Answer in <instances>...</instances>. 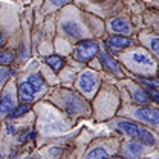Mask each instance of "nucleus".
Wrapping results in <instances>:
<instances>
[{
	"label": "nucleus",
	"mask_w": 159,
	"mask_h": 159,
	"mask_svg": "<svg viewBox=\"0 0 159 159\" xmlns=\"http://www.w3.org/2000/svg\"><path fill=\"white\" fill-rule=\"evenodd\" d=\"M44 61L55 70V72H60L61 67L64 66V58L63 57H58V55H51V57H46Z\"/></svg>",
	"instance_id": "f8f14e48"
},
{
	"label": "nucleus",
	"mask_w": 159,
	"mask_h": 159,
	"mask_svg": "<svg viewBox=\"0 0 159 159\" xmlns=\"http://www.w3.org/2000/svg\"><path fill=\"white\" fill-rule=\"evenodd\" d=\"M11 75V70H8L6 67H3V66H0V83H5L6 78Z\"/></svg>",
	"instance_id": "412c9836"
},
{
	"label": "nucleus",
	"mask_w": 159,
	"mask_h": 159,
	"mask_svg": "<svg viewBox=\"0 0 159 159\" xmlns=\"http://www.w3.org/2000/svg\"><path fill=\"white\" fill-rule=\"evenodd\" d=\"M28 81L31 83V86L34 87L35 92H40V90L44 89V80H43V77H41L40 74H32Z\"/></svg>",
	"instance_id": "ddd939ff"
},
{
	"label": "nucleus",
	"mask_w": 159,
	"mask_h": 159,
	"mask_svg": "<svg viewBox=\"0 0 159 159\" xmlns=\"http://www.w3.org/2000/svg\"><path fill=\"white\" fill-rule=\"evenodd\" d=\"M147 93H148V97L153 99L155 102H159V93L156 92L155 87H147Z\"/></svg>",
	"instance_id": "aec40b11"
},
{
	"label": "nucleus",
	"mask_w": 159,
	"mask_h": 159,
	"mask_svg": "<svg viewBox=\"0 0 159 159\" xmlns=\"http://www.w3.org/2000/svg\"><path fill=\"white\" fill-rule=\"evenodd\" d=\"M132 60H133L135 63H138V64H145V66H153V61H152V58H150L148 55L142 54V52H135V54L132 55Z\"/></svg>",
	"instance_id": "2eb2a0df"
},
{
	"label": "nucleus",
	"mask_w": 159,
	"mask_h": 159,
	"mask_svg": "<svg viewBox=\"0 0 159 159\" xmlns=\"http://www.w3.org/2000/svg\"><path fill=\"white\" fill-rule=\"evenodd\" d=\"M29 136H31V138L34 139L35 136H37V133H35V132H31V133H29Z\"/></svg>",
	"instance_id": "a878e982"
},
{
	"label": "nucleus",
	"mask_w": 159,
	"mask_h": 159,
	"mask_svg": "<svg viewBox=\"0 0 159 159\" xmlns=\"http://www.w3.org/2000/svg\"><path fill=\"white\" fill-rule=\"evenodd\" d=\"M132 93H133V99L139 102V104H148V101H150V97H148V93L145 92V90H142V89H133L132 90Z\"/></svg>",
	"instance_id": "4468645a"
},
{
	"label": "nucleus",
	"mask_w": 159,
	"mask_h": 159,
	"mask_svg": "<svg viewBox=\"0 0 159 159\" xmlns=\"http://www.w3.org/2000/svg\"><path fill=\"white\" fill-rule=\"evenodd\" d=\"M132 44H133V40L129 39V37H122V35H112L110 39L107 40V46L112 51H119V49L129 48Z\"/></svg>",
	"instance_id": "20e7f679"
},
{
	"label": "nucleus",
	"mask_w": 159,
	"mask_h": 159,
	"mask_svg": "<svg viewBox=\"0 0 159 159\" xmlns=\"http://www.w3.org/2000/svg\"><path fill=\"white\" fill-rule=\"evenodd\" d=\"M118 127L122 132H125L130 138L142 141L144 144H148V145H153V144H155V136H153L148 130L139 127L138 124H135V122H130V121H127V119H122V121L118 122Z\"/></svg>",
	"instance_id": "f257e3e1"
},
{
	"label": "nucleus",
	"mask_w": 159,
	"mask_h": 159,
	"mask_svg": "<svg viewBox=\"0 0 159 159\" xmlns=\"http://www.w3.org/2000/svg\"><path fill=\"white\" fill-rule=\"evenodd\" d=\"M107 156H109V155H107V152H106L102 147H97V148L90 150V152L86 155L87 159H104V158H107Z\"/></svg>",
	"instance_id": "f3484780"
},
{
	"label": "nucleus",
	"mask_w": 159,
	"mask_h": 159,
	"mask_svg": "<svg viewBox=\"0 0 159 159\" xmlns=\"http://www.w3.org/2000/svg\"><path fill=\"white\" fill-rule=\"evenodd\" d=\"M139 81L144 83V84H148L150 87H155V89H158V86H159L156 78H142V77H139Z\"/></svg>",
	"instance_id": "6ab92c4d"
},
{
	"label": "nucleus",
	"mask_w": 159,
	"mask_h": 159,
	"mask_svg": "<svg viewBox=\"0 0 159 159\" xmlns=\"http://www.w3.org/2000/svg\"><path fill=\"white\" fill-rule=\"evenodd\" d=\"M95 86H97V77H95V74H92V72H83L80 75V80H78L80 90L89 93V92H92L95 89Z\"/></svg>",
	"instance_id": "7ed1b4c3"
},
{
	"label": "nucleus",
	"mask_w": 159,
	"mask_h": 159,
	"mask_svg": "<svg viewBox=\"0 0 159 159\" xmlns=\"http://www.w3.org/2000/svg\"><path fill=\"white\" fill-rule=\"evenodd\" d=\"M61 28H63V32H64L67 37H70V39H80L81 34H83L80 25L74 23V21H64V23L61 25Z\"/></svg>",
	"instance_id": "0eeeda50"
},
{
	"label": "nucleus",
	"mask_w": 159,
	"mask_h": 159,
	"mask_svg": "<svg viewBox=\"0 0 159 159\" xmlns=\"http://www.w3.org/2000/svg\"><path fill=\"white\" fill-rule=\"evenodd\" d=\"M51 2H52V5H55V6H63V5L69 3L70 0H51Z\"/></svg>",
	"instance_id": "5701e85b"
},
{
	"label": "nucleus",
	"mask_w": 159,
	"mask_h": 159,
	"mask_svg": "<svg viewBox=\"0 0 159 159\" xmlns=\"http://www.w3.org/2000/svg\"><path fill=\"white\" fill-rule=\"evenodd\" d=\"M16 132V129H14V125H11V124H8V133H14Z\"/></svg>",
	"instance_id": "393cba45"
},
{
	"label": "nucleus",
	"mask_w": 159,
	"mask_h": 159,
	"mask_svg": "<svg viewBox=\"0 0 159 159\" xmlns=\"http://www.w3.org/2000/svg\"><path fill=\"white\" fill-rule=\"evenodd\" d=\"M19 142H25V141H26V139H28V136H26V133H25V132H21V133H20L19 135Z\"/></svg>",
	"instance_id": "b1692460"
},
{
	"label": "nucleus",
	"mask_w": 159,
	"mask_h": 159,
	"mask_svg": "<svg viewBox=\"0 0 159 159\" xmlns=\"http://www.w3.org/2000/svg\"><path fill=\"white\" fill-rule=\"evenodd\" d=\"M0 158H2V155H0Z\"/></svg>",
	"instance_id": "cd10ccee"
},
{
	"label": "nucleus",
	"mask_w": 159,
	"mask_h": 159,
	"mask_svg": "<svg viewBox=\"0 0 159 159\" xmlns=\"http://www.w3.org/2000/svg\"><path fill=\"white\" fill-rule=\"evenodd\" d=\"M2 44H3V35L0 34V46H2Z\"/></svg>",
	"instance_id": "bb28decb"
},
{
	"label": "nucleus",
	"mask_w": 159,
	"mask_h": 159,
	"mask_svg": "<svg viewBox=\"0 0 159 159\" xmlns=\"http://www.w3.org/2000/svg\"><path fill=\"white\" fill-rule=\"evenodd\" d=\"M99 60H101V64L106 67V70H109V72H113V74H119V66L118 63L115 61V60L112 58L109 54H106V52H102L101 55H99Z\"/></svg>",
	"instance_id": "6e6552de"
},
{
	"label": "nucleus",
	"mask_w": 159,
	"mask_h": 159,
	"mask_svg": "<svg viewBox=\"0 0 159 159\" xmlns=\"http://www.w3.org/2000/svg\"><path fill=\"white\" fill-rule=\"evenodd\" d=\"M150 44H152V49H153V52H158V51H159V43H158V39H156V37L152 40V43H150Z\"/></svg>",
	"instance_id": "4be33fe9"
},
{
	"label": "nucleus",
	"mask_w": 159,
	"mask_h": 159,
	"mask_svg": "<svg viewBox=\"0 0 159 159\" xmlns=\"http://www.w3.org/2000/svg\"><path fill=\"white\" fill-rule=\"evenodd\" d=\"M16 58V54L12 51H2L0 52V64H11Z\"/></svg>",
	"instance_id": "a211bd4d"
},
{
	"label": "nucleus",
	"mask_w": 159,
	"mask_h": 159,
	"mask_svg": "<svg viewBox=\"0 0 159 159\" xmlns=\"http://www.w3.org/2000/svg\"><path fill=\"white\" fill-rule=\"evenodd\" d=\"M136 118L144 122H148L152 125H156L159 122V112L156 109H139L136 112Z\"/></svg>",
	"instance_id": "39448f33"
},
{
	"label": "nucleus",
	"mask_w": 159,
	"mask_h": 159,
	"mask_svg": "<svg viewBox=\"0 0 159 159\" xmlns=\"http://www.w3.org/2000/svg\"><path fill=\"white\" fill-rule=\"evenodd\" d=\"M110 29L113 32H118V34H129L130 31V26H129V21L124 19H113L110 21Z\"/></svg>",
	"instance_id": "9d476101"
},
{
	"label": "nucleus",
	"mask_w": 159,
	"mask_h": 159,
	"mask_svg": "<svg viewBox=\"0 0 159 159\" xmlns=\"http://www.w3.org/2000/svg\"><path fill=\"white\" fill-rule=\"evenodd\" d=\"M34 95H35V90H34V87L31 86L29 81H23V83H20L19 98L21 99L23 102H31V101H34Z\"/></svg>",
	"instance_id": "423d86ee"
},
{
	"label": "nucleus",
	"mask_w": 159,
	"mask_h": 159,
	"mask_svg": "<svg viewBox=\"0 0 159 159\" xmlns=\"http://www.w3.org/2000/svg\"><path fill=\"white\" fill-rule=\"evenodd\" d=\"M98 51H99V46L97 41H93V40H83V41H80L78 44L75 46L74 55H75V58L78 61L86 63V61L92 60L93 57H97Z\"/></svg>",
	"instance_id": "f03ea898"
},
{
	"label": "nucleus",
	"mask_w": 159,
	"mask_h": 159,
	"mask_svg": "<svg viewBox=\"0 0 159 159\" xmlns=\"http://www.w3.org/2000/svg\"><path fill=\"white\" fill-rule=\"evenodd\" d=\"M14 109V98L9 93L0 97V116H6Z\"/></svg>",
	"instance_id": "1a4fd4ad"
},
{
	"label": "nucleus",
	"mask_w": 159,
	"mask_h": 159,
	"mask_svg": "<svg viewBox=\"0 0 159 159\" xmlns=\"http://www.w3.org/2000/svg\"><path fill=\"white\" fill-rule=\"evenodd\" d=\"M142 150H144V145L139 142L138 139H135L133 142H129V144L125 145V155H127V156H132V158L141 156Z\"/></svg>",
	"instance_id": "9b49d317"
},
{
	"label": "nucleus",
	"mask_w": 159,
	"mask_h": 159,
	"mask_svg": "<svg viewBox=\"0 0 159 159\" xmlns=\"http://www.w3.org/2000/svg\"><path fill=\"white\" fill-rule=\"evenodd\" d=\"M28 110H29V106H28V102H23L21 106L19 107H16L14 110H11L9 113H8V116L12 119V118H19V116H23L25 113H28Z\"/></svg>",
	"instance_id": "dca6fc26"
}]
</instances>
